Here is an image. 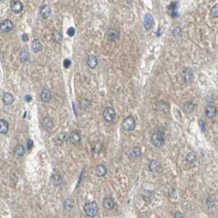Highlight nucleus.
<instances>
[{
  "instance_id": "1",
  "label": "nucleus",
  "mask_w": 218,
  "mask_h": 218,
  "mask_svg": "<svg viewBox=\"0 0 218 218\" xmlns=\"http://www.w3.org/2000/svg\"><path fill=\"white\" fill-rule=\"evenodd\" d=\"M84 211H85L86 216L89 217H94L97 216L98 212V207L95 202H89L85 203L84 206Z\"/></svg>"
},
{
  "instance_id": "2",
  "label": "nucleus",
  "mask_w": 218,
  "mask_h": 218,
  "mask_svg": "<svg viewBox=\"0 0 218 218\" xmlns=\"http://www.w3.org/2000/svg\"><path fill=\"white\" fill-rule=\"evenodd\" d=\"M151 141L156 147H162L165 143V135L161 131L155 132L151 135Z\"/></svg>"
},
{
  "instance_id": "3",
  "label": "nucleus",
  "mask_w": 218,
  "mask_h": 218,
  "mask_svg": "<svg viewBox=\"0 0 218 218\" xmlns=\"http://www.w3.org/2000/svg\"><path fill=\"white\" fill-rule=\"evenodd\" d=\"M135 119L132 116H129L123 120L122 127L126 131H131L135 128Z\"/></svg>"
},
{
  "instance_id": "4",
  "label": "nucleus",
  "mask_w": 218,
  "mask_h": 218,
  "mask_svg": "<svg viewBox=\"0 0 218 218\" xmlns=\"http://www.w3.org/2000/svg\"><path fill=\"white\" fill-rule=\"evenodd\" d=\"M103 117L107 122H112L116 117V112L112 107H107L104 109V111L103 112Z\"/></svg>"
},
{
  "instance_id": "5",
  "label": "nucleus",
  "mask_w": 218,
  "mask_h": 218,
  "mask_svg": "<svg viewBox=\"0 0 218 218\" xmlns=\"http://www.w3.org/2000/svg\"><path fill=\"white\" fill-rule=\"evenodd\" d=\"M143 23H144V26L145 30H147V31L151 30L154 26L153 16H152L150 13L145 14L144 16V19H143Z\"/></svg>"
},
{
  "instance_id": "6",
  "label": "nucleus",
  "mask_w": 218,
  "mask_h": 218,
  "mask_svg": "<svg viewBox=\"0 0 218 218\" xmlns=\"http://www.w3.org/2000/svg\"><path fill=\"white\" fill-rule=\"evenodd\" d=\"M10 7L14 13H20L23 10V4L20 0H12L10 3Z\"/></svg>"
},
{
  "instance_id": "7",
  "label": "nucleus",
  "mask_w": 218,
  "mask_h": 218,
  "mask_svg": "<svg viewBox=\"0 0 218 218\" xmlns=\"http://www.w3.org/2000/svg\"><path fill=\"white\" fill-rule=\"evenodd\" d=\"M107 39L109 41H116L119 39V32L117 29L111 28L107 31Z\"/></svg>"
},
{
  "instance_id": "8",
  "label": "nucleus",
  "mask_w": 218,
  "mask_h": 218,
  "mask_svg": "<svg viewBox=\"0 0 218 218\" xmlns=\"http://www.w3.org/2000/svg\"><path fill=\"white\" fill-rule=\"evenodd\" d=\"M13 28V23L9 19H6L0 23V30L3 32H9Z\"/></svg>"
},
{
  "instance_id": "9",
  "label": "nucleus",
  "mask_w": 218,
  "mask_h": 218,
  "mask_svg": "<svg viewBox=\"0 0 218 218\" xmlns=\"http://www.w3.org/2000/svg\"><path fill=\"white\" fill-rule=\"evenodd\" d=\"M86 63L90 69H95L97 66H98V58H97V57L94 55H90L87 58Z\"/></svg>"
},
{
  "instance_id": "10",
  "label": "nucleus",
  "mask_w": 218,
  "mask_h": 218,
  "mask_svg": "<svg viewBox=\"0 0 218 218\" xmlns=\"http://www.w3.org/2000/svg\"><path fill=\"white\" fill-rule=\"evenodd\" d=\"M205 114L208 118H214L217 116V107L213 105H208L205 109Z\"/></svg>"
},
{
  "instance_id": "11",
  "label": "nucleus",
  "mask_w": 218,
  "mask_h": 218,
  "mask_svg": "<svg viewBox=\"0 0 218 218\" xmlns=\"http://www.w3.org/2000/svg\"><path fill=\"white\" fill-rule=\"evenodd\" d=\"M107 167L104 165H98L96 166V167L94 168V173H95L96 176H99V177H102V176H104L107 174Z\"/></svg>"
},
{
  "instance_id": "12",
  "label": "nucleus",
  "mask_w": 218,
  "mask_h": 218,
  "mask_svg": "<svg viewBox=\"0 0 218 218\" xmlns=\"http://www.w3.org/2000/svg\"><path fill=\"white\" fill-rule=\"evenodd\" d=\"M177 5L178 3L176 2H173L171 3L170 5L168 6L167 9H168V12L170 13V15L171 16V17L175 18V17H177L178 16V12H177Z\"/></svg>"
},
{
  "instance_id": "13",
  "label": "nucleus",
  "mask_w": 218,
  "mask_h": 218,
  "mask_svg": "<svg viewBox=\"0 0 218 218\" xmlns=\"http://www.w3.org/2000/svg\"><path fill=\"white\" fill-rule=\"evenodd\" d=\"M103 206L106 210H112L115 206V202L112 198H106L103 199Z\"/></svg>"
},
{
  "instance_id": "14",
  "label": "nucleus",
  "mask_w": 218,
  "mask_h": 218,
  "mask_svg": "<svg viewBox=\"0 0 218 218\" xmlns=\"http://www.w3.org/2000/svg\"><path fill=\"white\" fill-rule=\"evenodd\" d=\"M52 98V93L48 89H43L40 94V99L43 102H48Z\"/></svg>"
},
{
  "instance_id": "15",
  "label": "nucleus",
  "mask_w": 218,
  "mask_h": 218,
  "mask_svg": "<svg viewBox=\"0 0 218 218\" xmlns=\"http://www.w3.org/2000/svg\"><path fill=\"white\" fill-rule=\"evenodd\" d=\"M3 102L5 104L6 106H10L14 102V98L13 95L11 93H5L3 96Z\"/></svg>"
},
{
  "instance_id": "16",
  "label": "nucleus",
  "mask_w": 218,
  "mask_h": 218,
  "mask_svg": "<svg viewBox=\"0 0 218 218\" xmlns=\"http://www.w3.org/2000/svg\"><path fill=\"white\" fill-rule=\"evenodd\" d=\"M126 154H128V156L130 158H137L141 154V151H140L139 148L134 147V148H132V149H130L128 151V153H126Z\"/></svg>"
},
{
  "instance_id": "17",
  "label": "nucleus",
  "mask_w": 218,
  "mask_h": 218,
  "mask_svg": "<svg viewBox=\"0 0 218 218\" xmlns=\"http://www.w3.org/2000/svg\"><path fill=\"white\" fill-rule=\"evenodd\" d=\"M149 170L152 172H158L161 169V165H160L159 162H158L157 160H152L149 164Z\"/></svg>"
},
{
  "instance_id": "18",
  "label": "nucleus",
  "mask_w": 218,
  "mask_h": 218,
  "mask_svg": "<svg viewBox=\"0 0 218 218\" xmlns=\"http://www.w3.org/2000/svg\"><path fill=\"white\" fill-rule=\"evenodd\" d=\"M68 139L69 141L73 144H77L80 143L81 141V138H80V135L78 133L76 132H72L71 133L68 135Z\"/></svg>"
},
{
  "instance_id": "19",
  "label": "nucleus",
  "mask_w": 218,
  "mask_h": 218,
  "mask_svg": "<svg viewBox=\"0 0 218 218\" xmlns=\"http://www.w3.org/2000/svg\"><path fill=\"white\" fill-rule=\"evenodd\" d=\"M51 12H52V10L50 7L48 5H43L40 8V15L44 19L48 18V16L51 15Z\"/></svg>"
},
{
  "instance_id": "20",
  "label": "nucleus",
  "mask_w": 218,
  "mask_h": 218,
  "mask_svg": "<svg viewBox=\"0 0 218 218\" xmlns=\"http://www.w3.org/2000/svg\"><path fill=\"white\" fill-rule=\"evenodd\" d=\"M31 48L32 50H33L35 53H39V52H40V51L42 50V43H40V41H39L38 39H35L32 41Z\"/></svg>"
},
{
  "instance_id": "21",
  "label": "nucleus",
  "mask_w": 218,
  "mask_h": 218,
  "mask_svg": "<svg viewBox=\"0 0 218 218\" xmlns=\"http://www.w3.org/2000/svg\"><path fill=\"white\" fill-rule=\"evenodd\" d=\"M42 126L44 130H50L53 126V120L49 117H45L42 121Z\"/></svg>"
},
{
  "instance_id": "22",
  "label": "nucleus",
  "mask_w": 218,
  "mask_h": 218,
  "mask_svg": "<svg viewBox=\"0 0 218 218\" xmlns=\"http://www.w3.org/2000/svg\"><path fill=\"white\" fill-rule=\"evenodd\" d=\"M194 78V75L192 73V71L189 69H186L185 71H184V73H183V79H184V81L186 82V83H189L191 82L192 80Z\"/></svg>"
},
{
  "instance_id": "23",
  "label": "nucleus",
  "mask_w": 218,
  "mask_h": 218,
  "mask_svg": "<svg viewBox=\"0 0 218 218\" xmlns=\"http://www.w3.org/2000/svg\"><path fill=\"white\" fill-rule=\"evenodd\" d=\"M9 125L7 122V121L1 119L0 120V133L1 134H7L8 131Z\"/></svg>"
},
{
  "instance_id": "24",
  "label": "nucleus",
  "mask_w": 218,
  "mask_h": 218,
  "mask_svg": "<svg viewBox=\"0 0 218 218\" xmlns=\"http://www.w3.org/2000/svg\"><path fill=\"white\" fill-rule=\"evenodd\" d=\"M29 57H30V54H29L27 48H22L21 53H20V56H19L20 60L22 62H25L29 59Z\"/></svg>"
},
{
  "instance_id": "25",
  "label": "nucleus",
  "mask_w": 218,
  "mask_h": 218,
  "mask_svg": "<svg viewBox=\"0 0 218 218\" xmlns=\"http://www.w3.org/2000/svg\"><path fill=\"white\" fill-rule=\"evenodd\" d=\"M62 35L61 31H58V30L54 31L53 32V42L60 43L62 41Z\"/></svg>"
},
{
  "instance_id": "26",
  "label": "nucleus",
  "mask_w": 218,
  "mask_h": 218,
  "mask_svg": "<svg viewBox=\"0 0 218 218\" xmlns=\"http://www.w3.org/2000/svg\"><path fill=\"white\" fill-rule=\"evenodd\" d=\"M63 206L64 208L66 209V210H71L72 208H74L75 206V201L73 199H71V198H68V199H67L63 203Z\"/></svg>"
},
{
  "instance_id": "27",
  "label": "nucleus",
  "mask_w": 218,
  "mask_h": 218,
  "mask_svg": "<svg viewBox=\"0 0 218 218\" xmlns=\"http://www.w3.org/2000/svg\"><path fill=\"white\" fill-rule=\"evenodd\" d=\"M14 152H15V153H16L17 156H23V155L25 154V152H26V150H25V148L21 145V144H19V145H17L16 146V148L14 149Z\"/></svg>"
},
{
  "instance_id": "28",
  "label": "nucleus",
  "mask_w": 218,
  "mask_h": 218,
  "mask_svg": "<svg viewBox=\"0 0 218 218\" xmlns=\"http://www.w3.org/2000/svg\"><path fill=\"white\" fill-rule=\"evenodd\" d=\"M194 104L192 103H186L184 106V111L188 113H190L194 109Z\"/></svg>"
},
{
  "instance_id": "29",
  "label": "nucleus",
  "mask_w": 218,
  "mask_h": 218,
  "mask_svg": "<svg viewBox=\"0 0 218 218\" xmlns=\"http://www.w3.org/2000/svg\"><path fill=\"white\" fill-rule=\"evenodd\" d=\"M53 182L55 185H58L60 183L62 182V177L59 175H54L53 176Z\"/></svg>"
},
{
  "instance_id": "30",
  "label": "nucleus",
  "mask_w": 218,
  "mask_h": 218,
  "mask_svg": "<svg viewBox=\"0 0 218 218\" xmlns=\"http://www.w3.org/2000/svg\"><path fill=\"white\" fill-rule=\"evenodd\" d=\"M211 15L214 17H217L218 16V5L217 4H216V5H214L213 8H212V10H211Z\"/></svg>"
},
{
  "instance_id": "31",
  "label": "nucleus",
  "mask_w": 218,
  "mask_h": 218,
  "mask_svg": "<svg viewBox=\"0 0 218 218\" xmlns=\"http://www.w3.org/2000/svg\"><path fill=\"white\" fill-rule=\"evenodd\" d=\"M207 205H208V207L209 208H213V206L215 205V199L213 198L209 197L208 198V199H207Z\"/></svg>"
},
{
  "instance_id": "32",
  "label": "nucleus",
  "mask_w": 218,
  "mask_h": 218,
  "mask_svg": "<svg viewBox=\"0 0 218 218\" xmlns=\"http://www.w3.org/2000/svg\"><path fill=\"white\" fill-rule=\"evenodd\" d=\"M75 33V30L74 27H70V28L67 29V35L69 36H71V37L74 36Z\"/></svg>"
},
{
  "instance_id": "33",
  "label": "nucleus",
  "mask_w": 218,
  "mask_h": 218,
  "mask_svg": "<svg viewBox=\"0 0 218 218\" xmlns=\"http://www.w3.org/2000/svg\"><path fill=\"white\" fill-rule=\"evenodd\" d=\"M63 65L65 68H69L70 66L71 65V61L70 59H65L63 62Z\"/></svg>"
},
{
  "instance_id": "34",
  "label": "nucleus",
  "mask_w": 218,
  "mask_h": 218,
  "mask_svg": "<svg viewBox=\"0 0 218 218\" xmlns=\"http://www.w3.org/2000/svg\"><path fill=\"white\" fill-rule=\"evenodd\" d=\"M198 125H199V126H200L202 131H204L205 128H206V123L204 122V121L203 120H199L198 121Z\"/></svg>"
},
{
  "instance_id": "35",
  "label": "nucleus",
  "mask_w": 218,
  "mask_h": 218,
  "mask_svg": "<svg viewBox=\"0 0 218 218\" xmlns=\"http://www.w3.org/2000/svg\"><path fill=\"white\" fill-rule=\"evenodd\" d=\"M174 218H185L184 217V215H183V213H181V212H176L175 213V216H174Z\"/></svg>"
},
{
  "instance_id": "36",
  "label": "nucleus",
  "mask_w": 218,
  "mask_h": 218,
  "mask_svg": "<svg viewBox=\"0 0 218 218\" xmlns=\"http://www.w3.org/2000/svg\"><path fill=\"white\" fill-rule=\"evenodd\" d=\"M22 40L24 41V42H26L28 41V35H27L26 34H24V35H22Z\"/></svg>"
},
{
  "instance_id": "37",
  "label": "nucleus",
  "mask_w": 218,
  "mask_h": 218,
  "mask_svg": "<svg viewBox=\"0 0 218 218\" xmlns=\"http://www.w3.org/2000/svg\"><path fill=\"white\" fill-rule=\"evenodd\" d=\"M33 141H32L31 139H29V141H28V149H31L33 147Z\"/></svg>"
},
{
  "instance_id": "38",
  "label": "nucleus",
  "mask_w": 218,
  "mask_h": 218,
  "mask_svg": "<svg viewBox=\"0 0 218 218\" xmlns=\"http://www.w3.org/2000/svg\"><path fill=\"white\" fill-rule=\"evenodd\" d=\"M31 95H26V97H25V100L26 102H31Z\"/></svg>"
},
{
  "instance_id": "39",
  "label": "nucleus",
  "mask_w": 218,
  "mask_h": 218,
  "mask_svg": "<svg viewBox=\"0 0 218 218\" xmlns=\"http://www.w3.org/2000/svg\"><path fill=\"white\" fill-rule=\"evenodd\" d=\"M3 1H5V0H0V2H3Z\"/></svg>"
}]
</instances>
